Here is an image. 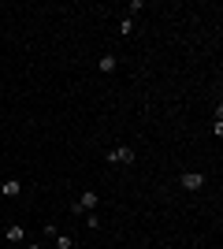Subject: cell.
Instances as JSON below:
<instances>
[{
	"instance_id": "2",
	"label": "cell",
	"mask_w": 223,
	"mask_h": 249,
	"mask_svg": "<svg viewBox=\"0 0 223 249\" xmlns=\"http://www.w3.org/2000/svg\"><path fill=\"white\" fill-rule=\"evenodd\" d=\"M179 186L182 190H201L205 186V175H201V171H182V175H179Z\"/></svg>"
},
{
	"instance_id": "9",
	"label": "cell",
	"mask_w": 223,
	"mask_h": 249,
	"mask_svg": "<svg viewBox=\"0 0 223 249\" xmlns=\"http://www.w3.org/2000/svg\"><path fill=\"white\" fill-rule=\"evenodd\" d=\"M52 242H56V249H74V238H71V234H64V231H60Z\"/></svg>"
},
{
	"instance_id": "1",
	"label": "cell",
	"mask_w": 223,
	"mask_h": 249,
	"mask_svg": "<svg viewBox=\"0 0 223 249\" xmlns=\"http://www.w3.org/2000/svg\"><path fill=\"white\" fill-rule=\"evenodd\" d=\"M104 160H108V164H116V167H130V164H134V149H130V145H112Z\"/></svg>"
},
{
	"instance_id": "3",
	"label": "cell",
	"mask_w": 223,
	"mask_h": 249,
	"mask_svg": "<svg viewBox=\"0 0 223 249\" xmlns=\"http://www.w3.org/2000/svg\"><path fill=\"white\" fill-rule=\"evenodd\" d=\"M4 234H8L11 246H26V227H22V223H8V227H4Z\"/></svg>"
},
{
	"instance_id": "7",
	"label": "cell",
	"mask_w": 223,
	"mask_h": 249,
	"mask_svg": "<svg viewBox=\"0 0 223 249\" xmlns=\"http://www.w3.org/2000/svg\"><path fill=\"white\" fill-rule=\"evenodd\" d=\"M141 11H145V0H130L127 4V19H138Z\"/></svg>"
},
{
	"instance_id": "6",
	"label": "cell",
	"mask_w": 223,
	"mask_h": 249,
	"mask_svg": "<svg viewBox=\"0 0 223 249\" xmlns=\"http://www.w3.org/2000/svg\"><path fill=\"white\" fill-rule=\"evenodd\" d=\"M0 194H4V197H19L22 182H19V178H4V182H0Z\"/></svg>"
},
{
	"instance_id": "10",
	"label": "cell",
	"mask_w": 223,
	"mask_h": 249,
	"mask_svg": "<svg viewBox=\"0 0 223 249\" xmlns=\"http://www.w3.org/2000/svg\"><path fill=\"white\" fill-rule=\"evenodd\" d=\"M82 223H86L89 231H97V227H101V219H97V212H86V216H82Z\"/></svg>"
},
{
	"instance_id": "4",
	"label": "cell",
	"mask_w": 223,
	"mask_h": 249,
	"mask_svg": "<svg viewBox=\"0 0 223 249\" xmlns=\"http://www.w3.org/2000/svg\"><path fill=\"white\" fill-rule=\"evenodd\" d=\"M74 205L82 208V216H86V212H97V190H82V194H78V201H74Z\"/></svg>"
},
{
	"instance_id": "12",
	"label": "cell",
	"mask_w": 223,
	"mask_h": 249,
	"mask_svg": "<svg viewBox=\"0 0 223 249\" xmlns=\"http://www.w3.org/2000/svg\"><path fill=\"white\" fill-rule=\"evenodd\" d=\"M22 249H41V246H37V242H26V246H22Z\"/></svg>"
},
{
	"instance_id": "8",
	"label": "cell",
	"mask_w": 223,
	"mask_h": 249,
	"mask_svg": "<svg viewBox=\"0 0 223 249\" xmlns=\"http://www.w3.org/2000/svg\"><path fill=\"white\" fill-rule=\"evenodd\" d=\"M134 30H138V22L123 15V19H119V34H123V37H130V34H134Z\"/></svg>"
},
{
	"instance_id": "11",
	"label": "cell",
	"mask_w": 223,
	"mask_h": 249,
	"mask_svg": "<svg viewBox=\"0 0 223 249\" xmlns=\"http://www.w3.org/2000/svg\"><path fill=\"white\" fill-rule=\"evenodd\" d=\"M56 234H60V227H56V223H45V238L52 242V238H56Z\"/></svg>"
},
{
	"instance_id": "5",
	"label": "cell",
	"mask_w": 223,
	"mask_h": 249,
	"mask_svg": "<svg viewBox=\"0 0 223 249\" xmlns=\"http://www.w3.org/2000/svg\"><path fill=\"white\" fill-rule=\"evenodd\" d=\"M97 71H101V74H112V71H119V56H116V52H104V56L97 60Z\"/></svg>"
}]
</instances>
